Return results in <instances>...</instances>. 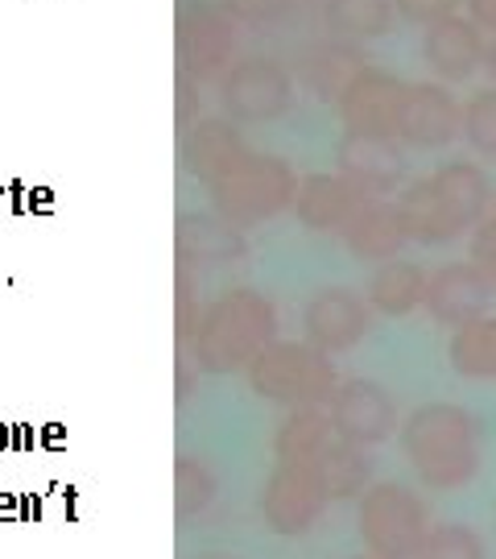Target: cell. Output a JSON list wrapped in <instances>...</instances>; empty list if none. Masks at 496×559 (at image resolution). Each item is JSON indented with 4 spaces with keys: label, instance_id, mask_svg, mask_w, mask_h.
Listing matches in <instances>:
<instances>
[{
    "label": "cell",
    "instance_id": "obj_1",
    "mask_svg": "<svg viewBox=\"0 0 496 559\" xmlns=\"http://www.w3.org/2000/svg\"><path fill=\"white\" fill-rule=\"evenodd\" d=\"M397 443H401V456L410 460L414 477L435 493L463 489L480 473V456H484L480 419L459 402L414 406L397 427Z\"/></svg>",
    "mask_w": 496,
    "mask_h": 559
},
{
    "label": "cell",
    "instance_id": "obj_2",
    "mask_svg": "<svg viewBox=\"0 0 496 559\" xmlns=\"http://www.w3.org/2000/svg\"><path fill=\"white\" fill-rule=\"evenodd\" d=\"M401 212L418 245H451L493 212V179L480 162H443L401 191Z\"/></svg>",
    "mask_w": 496,
    "mask_h": 559
},
{
    "label": "cell",
    "instance_id": "obj_3",
    "mask_svg": "<svg viewBox=\"0 0 496 559\" xmlns=\"http://www.w3.org/2000/svg\"><path fill=\"white\" fill-rule=\"evenodd\" d=\"M278 340V311L257 290H223L198 316L195 336L186 340L203 373H237L257 360L261 348Z\"/></svg>",
    "mask_w": 496,
    "mask_h": 559
},
{
    "label": "cell",
    "instance_id": "obj_4",
    "mask_svg": "<svg viewBox=\"0 0 496 559\" xmlns=\"http://www.w3.org/2000/svg\"><path fill=\"white\" fill-rule=\"evenodd\" d=\"M244 373L257 399L286 406H327L339 390L336 360L311 348L306 340H274Z\"/></svg>",
    "mask_w": 496,
    "mask_h": 559
},
{
    "label": "cell",
    "instance_id": "obj_5",
    "mask_svg": "<svg viewBox=\"0 0 496 559\" xmlns=\"http://www.w3.org/2000/svg\"><path fill=\"white\" fill-rule=\"evenodd\" d=\"M431 526V506L401 480H373L360 498L356 531L373 559H414Z\"/></svg>",
    "mask_w": 496,
    "mask_h": 559
},
{
    "label": "cell",
    "instance_id": "obj_6",
    "mask_svg": "<svg viewBox=\"0 0 496 559\" xmlns=\"http://www.w3.org/2000/svg\"><path fill=\"white\" fill-rule=\"evenodd\" d=\"M298 175L274 154H244V158L223 170L211 182V203L228 224L249 228V224L274 221L278 212H286L294 203Z\"/></svg>",
    "mask_w": 496,
    "mask_h": 559
},
{
    "label": "cell",
    "instance_id": "obj_7",
    "mask_svg": "<svg viewBox=\"0 0 496 559\" xmlns=\"http://www.w3.org/2000/svg\"><path fill=\"white\" fill-rule=\"evenodd\" d=\"M240 46V21L219 0H186L174 17V50L179 75L191 83H207L232 67Z\"/></svg>",
    "mask_w": 496,
    "mask_h": 559
},
{
    "label": "cell",
    "instance_id": "obj_8",
    "mask_svg": "<svg viewBox=\"0 0 496 559\" xmlns=\"http://www.w3.org/2000/svg\"><path fill=\"white\" fill-rule=\"evenodd\" d=\"M294 100V75L290 67L269 55L232 62L219 75V108L228 120L240 124H261V120H278Z\"/></svg>",
    "mask_w": 496,
    "mask_h": 559
},
{
    "label": "cell",
    "instance_id": "obj_9",
    "mask_svg": "<svg viewBox=\"0 0 496 559\" xmlns=\"http://www.w3.org/2000/svg\"><path fill=\"white\" fill-rule=\"evenodd\" d=\"M323 510H327V493H323L311 464H278L261 480L257 514L265 522V531H274L281 539L311 535L323 519Z\"/></svg>",
    "mask_w": 496,
    "mask_h": 559
},
{
    "label": "cell",
    "instance_id": "obj_10",
    "mask_svg": "<svg viewBox=\"0 0 496 559\" xmlns=\"http://www.w3.org/2000/svg\"><path fill=\"white\" fill-rule=\"evenodd\" d=\"M368 332H373V307L348 286H323L302 307V340L327 357L356 348Z\"/></svg>",
    "mask_w": 496,
    "mask_h": 559
},
{
    "label": "cell",
    "instance_id": "obj_11",
    "mask_svg": "<svg viewBox=\"0 0 496 559\" xmlns=\"http://www.w3.org/2000/svg\"><path fill=\"white\" fill-rule=\"evenodd\" d=\"M493 295H496L493 278L480 270L476 261H447V265L431 270L422 311L438 328L459 332V328H468V323H476L480 316L493 311Z\"/></svg>",
    "mask_w": 496,
    "mask_h": 559
},
{
    "label": "cell",
    "instance_id": "obj_12",
    "mask_svg": "<svg viewBox=\"0 0 496 559\" xmlns=\"http://www.w3.org/2000/svg\"><path fill=\"white\" fill-rule=\"evenodd\" d=\"M327 415H331V427H336L339 440L360 443V448H377L401 427L394 394L373 378L339 381L336 399L327 402Z\"/></svg>",
    "mask_w": 496,
    "mask_h": 559
},
{
    "label": "cell",
    "instance_id": "obj_13",
    "mask_svg": "<svg viewBox=\"0 0 496 559\" xmlns=\"http://www.w3.org/2000/svg\"><path fill=\"white\" fill-rule=\"evenodd\" d=\"M459 124H463V104L447 83L422 80L406 87L397 120V141L406 150H443L459 138Z\"/></svg>",
    "mask_w": 496,
    "mask_h": 559
},
{
    "label": "cell",
    "instance_id": "obj_14",
    "mask_svg": "<svg viewBox=\"0 0 496 559\" xmlns=\"http://www.w3.org/2000/svg\"><path fill=\"white\" fill-rule=\"evenodd\" d=\"M373 200H377V195H368V191L356 187L352 179H343L339 170L336 175H331V170H318V175L298 179V191L290 207H294L298 224H302L306 233H336V237H343L348 224L356 221Z\"/></svg>",
    "mask_w": 496,
    "mask_h": 559
},
{
    "label": "cell",
    "instance_id": "obj_15",
    "mask_svg": "<svg viewBox=\"0 0 496 559\" xmlns=\"http://www.w3.org/2000/svg\"><path fill=\"white\" fill-rule=\"evenodd\" d=\"M336 166L343 179H352L356 187H364L368 195H389L406 182V145L385 133H343L336 145Z\"/></svg>",
    "mask_w": 496,
    "mask_h": 559
},
{
    "label": "cell",
    "instance_id": "obj_16",
    "mask_svg": "<svg viewBox=\"0 0 496 559\" xmlns=\"http://www.w3.org/2000/svg\"><path fill=\"white\" fill-rule=\"evenodd\" d=\"M488 34L472 17H443L422 29V62L438 83H463L484 67Z\"/></svg>",
    "mask_w": 496,
    "mask_h": 559
},
{
    "label": "cell",
    "instance_id": "obj_17",
    "mask_svg": "<svg viewBox=\"0 0 496 559\" xmlns=\"http://www.w3.org/2000/svg\"><path fill=\"white\" fill-rule=\"evenodd\" d=\"M406 87L410 80H397L380 67H368L336 104L343 124L352 133H385L397 138V120H401V104H406Z\"/></svg>",
    "mask_w": 496,
    "mask_h": 559
},
{
    "label": "cell",
    "instance_id": "obj_18",
    "mask_svg": "<svg viewBox=\"0 0 496 559\" xmlns=\"http://www.w3.org/2000/svg\"><path fill=\"white\" fill-rule=\"evenodd\" d=\"M364 71H368V55H364V46L331 38V34L311 41V46L298 55V80H302V87L323 104L343 100V92H348Z\"/></svg>",
    "mask_w": 496,
    "mask_h": 559
},
{
    "label": "cell",
    "instance_id": "obj_19",
    "mask_svg": "<svg viewBox=\"0 0 496 559\" xmlns=\"http://www.w3.org/2000/svg\"><path fill=\"white\" fill-rule=\"evenodd\" d=\"M244 258V237L219 212L179 216V261L182 270H223Z\"/></svg>",
    "mask_w": 496,
    "mask_h": 559
},
{
    "label": "cell",
    "instance_id": "obj_20",
    "mask_svg": "<svg viewBox=\"0 0 496 559\" xmlns=\"http://www.w3.org/2000/svg\"><path fill=\"white\" fill-rule=\"evenodd\" d=\"M410 240H414L410 237V221H406V212H401L397 200H373L343 233L348 253L356 261H373V265L401 258V249Z\"/></svg>",
    "mask_w": 496,
    "mask_h": 559
},
{
    "label": "cell",
    "instance_id": "obj_21",
    "mask_svg": "<svg viewBox=\"0 0 496 559\" xmlns=\"http://www.w3.org/2000/svg\"><path fill=\"white\" fill-rule=\"evenodd\" d=\"M244 154H249V145L240 138L237 120H228V117L195 120V124L186 129V138H182V166H186V175L203 179L207 187H211L223 170H232Z\"/></svg>",
    "mask_w": 496,
    "mask_h": 559
},
{
    "label": "cell",
    "instance_id": "obj_22",
    "mask_svg": "<svg viewBox=\"0 0 496 559\" xmlns=\"http://www.w3.org/2000/svg\"><path fill=\"white\" fill-rule=\"evenodd\" d=\"M426 270L418 261H385L368 274V286H364V302L373 307V316H385V320H406L414 316L422 299H426Z\"/></svg>",
    "mask_w": 496,
    "mask_h": 559
},
{
    "label": "cell",
    "instance_id": "obj_23",
    "mask_svg": "<svg viewBox=\"0 0 496 559\" xmlns=\"http://www.w3.org/2000/svg\"><path fill=\"white\" fill-rule=\"evenodd\" d=\"M311 468H315L327 501L364 498V489L373 485V456H368V448L339 440V436L311 460Z\"/></svg>",
    "mask_w": 496,
    "mask_h": 559
},
{
    "label": "cell",
    "instance_id": "obj_24",
    "mask_svg": "<svg viewBox=\"0 0 496 559\" xmlns=\"http://www.w3.org/2000/svg\"><path fill=\"white\" fill-rule=\"evenodd\" d=\"M318 13H323V25L331 38L364 46V41H377L394 29L397 4L394 0H323Z\"/></svg>",
    "mask_w": 496,
    "mask_h": 559
},
{
    "label": "cell",
    "instance_id": "obj_25",
    "mask_svg": "<svg viewBox=\"0 0 496 559\" xmlns=\"http://www.w3.org/2000/svg\"><path fill=\"white\" fill-rule=\"evenodd\" d=\"M331 440H336V427L327 406H290V415L274 431V452L281 464H311Z\"/></svg>",
    "mask_w": 496,
    "mask_h": 559
},
{
    "label": "cell",
    "instance_id": "obj_26",
    "mask_svg": "<svg viewBox=\"0 0 496 559\" xmlns=\"http://www.w3.org/2000/svg\"><path fill=\"white\" fill-rule=\"evenodd\" d=\"M447 360L459 378L472 381H496V311L480 316L476 323L451 332Z\"/></svg>",
    "mask_w": 496,
    "mask_h": 559
},
{
    "label": "cell",
    "instance_id": "obj_27",
    "mask_svg": "<svg viewBox=\"0 0 496 559\" xmlns=\"http://www.w3.org/2000/svg\"><path fill=\"white\" fill-rule=\"evenodd\" d=\"M216 468L207 464L203 456H179V473H174V501H179V514L182 519H195L203 514L211 501H216Z\"/></svg>",
    "mask_w": 496,
    "mask_h": 559
},
{
    "label": "cell",
    "instance_id": "obj_28",
    "mask_svg": "<svg viewBox=\"0 0 496 559\" xmlns=\"http://www.w3.org/2000/svg\"><path fill=\"white\" fill-rule=\"evenodd\" d=\"M414 559H488V547L468 522H435Z\"/></svg>",
    "mask_w": 496,
    "mask_h": 559
},
{
    "label": "cell",
    "instance_id": "obj_29",
    "mask_svg": "<svg viewBox=\"0 0 496 559\" xmlns=\"http://www.w3.org/2000/svg\"><path fill=\"white\" fill-rule=\"evenodd\" d=\"M459 138L476 150L480 158L496 162V87H480L463 100V124Z\"/></svg>",
    "mask_w": 496,
    "mask_h": 559
},
{
    "label": "cell",
    "instance_id": "obj_30",
    "mask_svg": "<svg viewBox=\"0 0 496 559\" xmlns=\"http://www.w3.org/2000/svg\"><path fill=\"white\" fill-rule=\"evenodd\" d=\"M237 21H249V25H269V21H281L294 0H219Z\"/></svg>",
    "mask_w": 496,
    "mask_h": 559
},
{
    "label": "cell",
    "instance_id": "obj_31",
    "mask_svg": "<svg viewBox=\"0 0 496 559\" xmlns=\"http://www.w3.org/2000/svg\"><path fill=\"white\" fill-rule=\"evenodd\" d=\"M397 4V17H406L410 25H435L443 17H456L463 9V0H394Z\"/></svg>",
    "mask_w": 496,
    "mask_h": 559
},
{
    "label": "cell",
    "instance_id": "obj_32",
    "mask_svg": "<svg viewBox=\"0 0 496 559\" xmlns=\"http://www.w3.org/2000/svg\"><path fill=\"white\" fill-rule=\"evenodd\" d=\"M468 261H476L496 286V216H484L476 224V233L468 240Z\"/></svg>",
    "mask_w": 496,
    "mask_h": 559
},
{
    "label": "cell",
    "instance_id": "obj_33",
    "mask_svg": "<svg viewBox=\"0 0 496 559\" xmlns=\"http://www.w3.org/2000/svg\"><path fill=\"white\" fill-rule=\"evenodd\" d=\"M463 4H468V17L476 21L480 29L493 38L496 34V0H463Z\"/></svg>",
    "mask_w": 496,
    "mask_h": 559
},
{
    "label": "cell",
    "instance_id": "obj_34",
    "mask_svg": "<svg viewBox=\"0 0 496 559\" xmlns=\"http://www.w3.org/2000/svg\"><path fill=\"white\" fill-rule=\"evenodd\" d=\"M488 80H493V87H496V34L488 38V46H484V67H480Z\"/></svg>",
    "mask_w": 496,
    "mask_h": 559
},
{
    "label": "cell",
    "instance_id": "obj_35",
    "mask_svg": "<svg viewBox=\"0 0 496 559\" xmlns=\"http://www.w3.org/2000/svg\"><path fill=\"white\" fill-rule=\"evenodd\" d=\"M488 216H496V191H493V212H488Z\"/></svg>",
    "mask_w": 496,
    "mask_h": 559
},
{
    "label": "cell",
    "instance_id": "obj_36",
    "mask_svg": "<svg viewBox=\"0 0 496 559\" xmlns=\"http://www.w3.org/2000/svg\"><path fill=\"white\" fill-rule=\"evenodd\" d=\"M352 559H373V556H352Z\"/></svg>",
    "mask_w": 496,
    "mask_h": 559
},
{
    "label": "cell",
    "instance_id": "obj_37",
    "mask_svg": "<svg viewBox=\"0 0 496 559\" xmlns=\"http://www.w3.org/2000/svg\"><path fill=\"white\" fill-rule=\"evenodd\" d=\"M211 559H219V556H211Z\"/></svg>",
    "mask_w": 496,
    "mask_h": 559
}]
</instances>
